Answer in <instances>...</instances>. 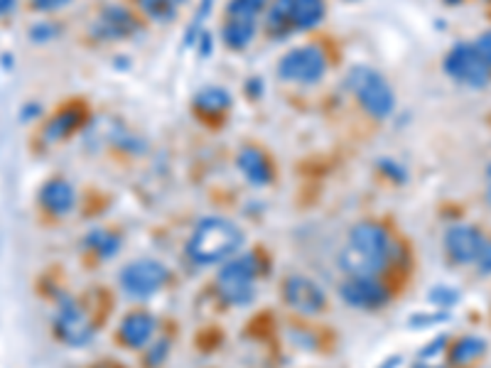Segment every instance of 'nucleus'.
I'll return each instance as SVG.
<instances>
[{"mask_svg":"<svg viewBox=\"0 0 491 368\" xmlns=\"http://www.w3.org/2000/svg\"><path fill=\"white\" fill-rule=\"evenodd\" d=\"M138 30V22L135 18L121 5H106L101 10V15L96 18L91 32L98 37V40H121V37L133 35Z\"/></svg>","mask_w":491,"mask_h":368,"instance_id":"13","label":"nucleus"},{"mask_svg":"<svg viewBox=\"0 0 491 368\" xmlns=\"http://www.w3.org/2000/svg\"><path fill=\"white\" fill-rule=\"evenodd\" d=\"M477 265H479V273H484V275H491V243H484V251H482V256H479Z\"/></svg>","mask_w":491,"mask_h":368,"instance_id":"30","label":"nucleus"},{"mask_svg":"<svg viewBox=\"0 0 491 368\" xmlns=\"http://www.w3.org/2000/svg\"><path fill=\"white\" fill-rule=\"evenodd\" d=\"M195 106L205 116H219L232 106V94L222 86H206L195 96Z\"/></svg>","mask_w":491,"mask_h":368,"instance_id":"18","label":"nucleus"},{"mask_svg":"<svg viewBox=\"0 0 491 368\" xmlns=\"http://www.w3.org/2000/svg\"><path fill=\"white\" fill-rule=\"evenodd\" d=\"M486 349H489V344H486L484 337H474V334H469V337H462V339H457V342L450 346V351H447V361H450V366L457 368L469 366V364H474L479 356H484Z\"/></svg>","mask_w":491,"mask_h":368,"instance_id":"17","label":"nucleus"},{"mask_svg":"<svg viewBox=\"0 0 491 368\" xmlns=\"http://www.w3.org/2000/svg\"><path fill=\"white\" fill-rule=\"evenodd\" d=\"M35 3L37 10H42V13H52V10L64 8L67 3H72V0H32Z\"/></svg>","mask_w":491,"mask_h":368,"instance_id":"29","label":"nucleus"},{"mask_svg":"<svg viewBox=\"0 0 491 368\" xmlns=\"http://www.w3.org/2000/svg\"><path fill=\"white\" fill-rule=\"evenodd\" d=\"M168 278H170V273L165 270L162 263L135 261L121 270V288H123L125 295L145 300V297H152L155 292H160L165 288Z\"/></svg>","mask_w":491,"mask_h":368,"instance_id":"8","label":"nucleus"},{"mask_svg":"<svg viewBox=\"0 0 491 368\" xmlns=\"http://www.w3.org/2000/svg\"><path fill=\"white\" fill-rule=\"evenodd\" d=\"M185 0H141V8L150 15L152 20L158 22H170V20L177 18L179 5Z\"/></svg>","mask_w":491,"mask_h":368,"instance_id":"24","label":"nucleus"},{"mask_svg":"<svg viewBox=\"0 0 491 368\" xmlns=\"http://www.w3.org/2000/svg\"><path fill=\"white\" fill-rule=\"evenodd\" d=\"M484 236L479 229L469 224H455L447 229L445 234V253L455 265H467V263H477L484 251Z\"/></svg>","mask_w":491,"mask_h":368,"instance_id":"10","label":"nucleus"},{"mask_svg":"<svg viewBox=\"0 0 491 368\" xmlns=\"http://www.w3.org/2000/svg\"><path fill=\"white\" fill-rule=\"evenodd\" d=\"M486 202H489V207H491V180H489V187H486Z\"/></svg>","mask_w":491,"mask_h":368,"instance_id":"34","label":"nucleus"},{"mask_svg":"<svg viewBox=\"0 0 491 368\" xmlns=\"http://www.w3.org/2000/svg\"><path fill=\"white\" fill-rule=\"evenodd\" d=\"M391 238L384 226L374 221L357 224L340 253V268L349 278H376L388 265Z\"/></svg>","mask_w":491,"mask_h":368,"instance_id":"1","label":"nucleus"},{"mask_svg":"<svg viewBox=\"0 0 491 368\" xmlns=\"http://www.w3.org/2000/svg\"><path fill=\"white\" fill-rule=\"evenodd\" d=\"M155 337V319L145 312H133L121 324V342L131 349H143Z\"/></svg>","mask_w":491,"mask_h":368,"instance_id":"16","label":"nucleus"},{"mask_svg":"<svg viewBox=\"0 0 491 368\" xmlns=\"http://www.w3.org/2000/svg\"><path fill=\"white\" fill-rule=\"evenodd\" d=\"M474 47H477L484 59L491 64V30H486V32H482V35L477 37V40H474Z\"/></svg>","mask_w":491,"mask_h":368,"instance_id":"28","label":"nucleus"},{"mask_svg":"<svg viewBox=\"0 0 491 368\" xmlns=\"http://www.w3.org/2000/svg\"><path fill=\"white\" fill-rule=\"evenodd\" d=\"M86 246H89L91 251H96L101 258H114L121 251V238L116 234H111V231L98 229V231H91L86 236Z\"/></svg>","mask_w":491,"mask_h":368,"instance_id":"23","label":"nucleus"},{"mask_svg":"<svg viewBox=\"0 0 491 368\" xmlns=\"http://www.w3.org/2000/svg\"><path fill=\"white\" fill-rule=\"evenodd\" d=\"M327 72V59L320 47H295L277 62V76L293 84H314Z\"/></svg>","mask_w":491,"mask_h":368,"instance_id":"7","label":"nucleus"},{"mask_svg":"<svg viewBox=\"0 0 491 368\" xmlns=\"http://www.w3.org/2000/svg\"><path fill=\"white\" fill-rule=\"evenodd\" d=\"M447 319V312H435V315H415L411 317V327L413 329H420V327H432V324H440Z\"/></svg>","mask_w":491,"mask_h":368,"instance_id":"27","label":"nucleus"},{"mask_svg":"<svg viewBox=\"0 0 491 368\" xmlns=\"http://www.w3.org/2000/svg\"><path fill=\"white\" fill-rule=\"evenodd\" d=\"M268 8V0H229V8H226V18L233 20H256L266 13Z\"/></svg>","mask_w":491,"mask_h":368,"instance_id":"22","label":"nucleus"},{"mask_svg":"<svg viewBox=\"0 0 491 368\" xmlns=\"http://www.w3.org/2000/svg\"><path fill=\"white\" fill-rule=\"evenodd\" d=\"M15 5H18V0H0V18L10 15L15 10Z\"/></svg>","mask_w":491,"mask_h":368,"instance_id":"32","label":"nucleus"},{"mask_svg":"<svg viewBox=\"0 0 491 368\" xmlns=\"http://www.w3.org/2000/svg\"><path fill=\"white\" fill-rule=\"evenodd\" d=\"M340 297L354 310H378L388 302V290L376 278H347L340 285Z\"/></svg>","mask_w":491,"mask_h":368,"instance_id":"12","label":"nucleus"},{"mask_svg":"<svg viewBox=\"0 0 491 368\" xmlns=\"http://www.w3.org/2000/svg\"><path fill=\"white\" fill-rule=\"evenodd\" d=\"M57 37V25H50V22H40V25H35L32 30H30V40L32 42H50V40H54Z\"/></svg>","mask_w":491,"mask_h":368,"instance_id":"26","label":"nucleus"},{"mask_svg":"<svg viewBox=\"0 0 491 368\" xmlns=\"http://www.w3.org/2000/svg\"><path fill=\"white\" fill-rule=\"evenodd\" d=\"M246 236L239 226L223 216H206L192 231L187 241L189 261L196 265H214L232 261L241 251Z\"/></svg>","mask_w":491,"mask_h":368,"instance_id":"2","label":"nucleus"},{"mask_svg":"<svg viewBox=\"0 0 491 368\" xmlns=\"http://www.w3.org/2000/svg\"><path fill=\"white\" fill-rule=\"evenodd\" d=\"M324 18L322 0H276L268 8V32L273 37H287L300 30H313Z\"/></svg>","mask_w":491,"mask_h":368,"instance_id":"5","label":"nucleus"},{"mask_svg":"<svg viewBox=\"0 0 491 368\" xmlns=\"http://www.w3.org/2000/svg\"><path fill=\"white\" fill-rule=\"evenodd\" d=\"M40 202L50 214L67 216L77 204V192L69 182L50 180L45 182V187L40 189Z\"/></svg>","mask_w":491,"mask_h":368,"instance_id":"14","label":"nucleus"},{"mask_svg":"<svg viewBox=\"0 0 491 368\" xmlns=\"http://www.w3.org/2000/svg\"><path fill=\"white\" fill-rule=\"evenodd\" d=\"M347 86L364 106V111L374 118H388L393 113L396 94L388 86V81L371 67H364V64L351 67V72L347 74Z\"/></svg>","mask_w":491,"mask_h":368,"instance_id":"3","label":"nucleus"},{"mask_svg":"<svg viewBox=\"0 0 491 368\" xmlns=\"http://www.w3.org/2000/svg\"><path fill=\"white\" fill-rule=\"evenodd\" d=\"M396 366H398V359H388V361H386V368H396ZM381 368H384V366H381Z\"/></svg>","mask_w":491,"mask_h":368,"instance_id":"33","label":"nucleus"},{"mask_svg":"<svg viewBox=\"0 0 491 368\" xmlns=\"http://www.w3.org/2000/svg\"><path fill=\"white\" fill-rule=\"evenodd\" d=\"M256 22H250V20H233L226 18V25H223V42L226 47H232L236 52H241L246 47L253 42V37H256Z\"/></svg>","mask_w":491,"mask_h":368,"instance_id":"19","label":"nucleus"},{"mask_svg":"<svg viewBox=\"0 0 491 368\" xmlns=\"http://www.w3.org/2000/svg\"><path fill=\"white\" fill-rule=\"evenodd\" d=\"M239 170L246 180L253 184V187H266L273 182V167H270V162L266 155L256 150V148H243L241 153H239Z\"/></svg>","mask_w":491,"mask_h":368,"instance_id":"15","label":"nucleus"},{"mask_svg":"<svg viewBox=\"0 0 491 368\" xmlns=\"http://www.w3.org/2000/svg\"><path fill=\"white\" fill-rule=\"evenodd\" d=\"M283 297H286L287 307H293L300 315H320L324 310V302H327L320 285L305 275L287 278L286 285H283Z\"/></svg>","mask_w":491,"mask_h":368,"instance_id":"11","label":"nucleus"},{"mask_svg":"<svg viewBox=\"0 0 491 368\" xmlns=\"http://www.w3.org/2000/svg\"><path fill=\"white\" fill-rule=\"evenodd\" d=\"M445 74L469 89H484L491 81V64L484 59L474 42H459L445 57Z\"/></svg>","mask_w":491,"mask_h":368,"instance_id":"6","label":"nucleus"},{"mask_svg":"<svg viewBox=\"0 0 491 368\" xmlns=\"http://www.w3.org/2000/svg\"><path fill=\"white\" fill-rule=\"evenodd\" d=\"M79 123H81L79 108H64V111H59V113L47 123L42 138H45L47 143H57V140H62V138H67V135L72 133Z\"/></svg>","mask_w":491,"mask_h":368,"instance_id":"20","label":"nucleus"},{"mask_svg":"<svg viewBox=\"0 0 491 368\" xmlns=\"http://www.w3.org/2000/svg\"><path fill=\"white\" fill-rule=\"evenodd\" d=\"M54 332L64 344H72V346H84L94 339L89 317L81 312V307L74 300L59 302V310L54 315Z\"/></svg>","mask_w":491,"mask_h":368,"instance_id":"9","label":"nucleus"},{"mask_svg":"<svg viewBox=\"0 0 491 368\" xmlns=\"http://www.w3.org/2000/svg\"><path fill=\"white\" fill-rule=\"evenodd\" d=\"M260 263L259 258L249 253L241 258H232L226 261L219 275H216V290L222 295L223 302L229 305L243 307L253 302L256 297V280H259Z\"/></svg>","mask_w":491,"mask_h":368,"instance_id":"4","label":"nucleus"},{"mask_svg":"<svg viewBox=\"0 0 491 368\" xmlns=\"http://www.w3.org/2000/svg\"><path fill=\"white\" fill-rule=\"evenodd\" d=\"M428 300L435 307H445V310H450V307H455L457 302H459V290L450 288V285H438V288L430 290Z\"/></svg>","mask_w":491,"mask_h":368,"instance_id":"25","label":"nucleus"},{"mask_svg":"<svg viewBox=\"0 0 491 368\" xmlns=\"http://www.w3.org/2000/svg\"><path fill=\"white\" fill-rule=\"evenodd\" d=\"M40 111H42V108L37 106V103H27V106L23 108V113H20V118H23V121H27V118H30V121H35V118L40 116Z\"/></svg>","mask_w":491,"mask_h":368,"instance_id":"31","label":"nucleus"},{"mask_svg":"<svg viewBox=\"0 0 491 368\" xmlns=\"http://www.w3.org/2000/svg\"><path fill=\"white\" fill-rule=\"evenodd\" d=\"M447 337H435L418 351V356L413 361V368H447Z\"/></svg>","mask_w":491,"mask_h":368,"instance_id":"21","label":"nucleus"},{"mask_svg":"<svg viewBox=\"0 0 491 368\" xmlns=\"http://www.w3.org/2000/svg\"><path fill=\"white\" fill-rule=\"evenodd\" d=\"M450 3H455V0H450Z\"/></svg>","mask_w":491,"mask_h":368,"instance_id":"35","label":"nucleus"}]
</instances>
